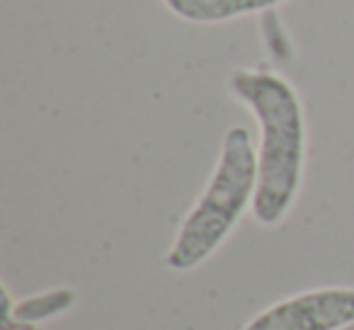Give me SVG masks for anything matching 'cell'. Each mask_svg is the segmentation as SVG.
Here are the masks:
<instances>
[{"instance_id": "7", "label": "cell", "mask_w": 354, "mask_h": 330, "mask_svg": "<svg viewBox=\"0 0 354 330\" xmlns=\"http://www.w3.org/2000/svg\"><path fill=\"white\" fill-rule=\"evenodd\" d=\"M335 330H354V320H349V323L339 325V328H335Z\"/></svg>"}, {"instance_id": "2", "label": "cell", "mask_w": 354, "mask_h": 330, "mask_svg": "<svg viewBox=\"0 0 354 330\" xmlns=\"http://www.w3.org/2000/svg\"><path fill=\"white\" fill-rule=\"evenodd\" d=\"M257 190V148L245 127L223 134L216 168L175 233L165 265L175 272L202 267L228 241Z\"/></svg>"}, {"instance_id": "6", "label": "cell", "mask_w": 354, "mask_h": 330, "mask_svg": "<svg viewBox=\"0 0 354 330\" xmlns=\"http://www.w3.org/2000/svg\"><path fill=\"white\" fill-rule=\"evenodd\" d=\"M0 330H41L35 323H25V320H17L15 315H3L0 318Z\"/></svg>"}, {"instance_id": "1", "label": "cell", "mask_w": 354, "mask_h": 330, "mask_svg": "<svg viewBox=\"0 0 354 330\" xmlns=\"http://www.w3.org/2000/svg\"><path fill=\"white\" fill-rule=\"evenodd\" d=\"M231 95L255 117L257 190L252 219L274 228L289 217L304 187L308 127L299 90L272 68H236L228 78Z\"/></svg>"}, {"instance_id": "4", "label": "cell", "mask_w": 354, "mask_h": 330, "mask_svg": "<svg viewBox=\"0 0 354 330\" xmlns=\"http://www.w3.org/2000/svg\"><path fill=\"white\" fill-rule=\"evenodd\" d=\"M167 10L194 25H221L252 12H267L286 0H162Z\"/></svg>"}, {"instance_id": "5", "label": "cell", "mask_w": 354, "mask_h": 330, "mask_svg": "<svg viewBox=\"0 0 354 330\" xmlns=\"http://www.w3.org/2000/svg\"><path fill=\"white\" fill-rule=\"evenodd\" d=\"M78 301V294L71 286H54V289H46L41 294H32L25 299L15 301V309L12 315L17 320H25V323L41 325L46 320L56 318V315H64L66 311H71Z\"/></svg>"}, {"instance_id": "3", "label": "cell", "mask_w": 354, "mask_h": 330, "mask_svg": "<svg viewBox=\"0 0 354 330\" xmlns=\"http://www.w3.org/2000/svg\"><path fill=\"white\" fill-rule=\"evenodd\" d=\"M354 320V286H320L284 296L241 330H335Z\"/></svg>"}]
</instances>
